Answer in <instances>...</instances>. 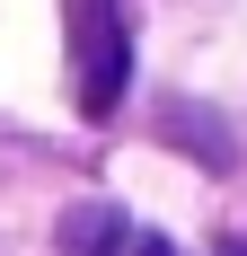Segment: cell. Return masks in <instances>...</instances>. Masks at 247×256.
Wrapping results in <instances>:
<instances>
[{"mask_svg":"<svg viewBox=\"0 0 247 256\" xmlns=\"http://www.w3.org/2000/svg\"><path fill=\"white\" fill-rule=\"evenodd\" d=\"M71 80H80V115H115L124 106L132 36H124L115 0H71Z\"/></svg>","mask_w":247,"mask_h":256,"instance_id":"6da1fadb","label":"cell"},{"mask_svg":"<svg viewBox=\"0 0 247 256\" xmlns=\"http://www.w3.org/2000/svg\"><path fill=\"white\" fill-rule=\"evenodd\" d=\"M53 248L62 256H186L168 230L132 221L124 204H71L62 221H53Z\"/></svg>","mask_w":247,"mask_h":256,"instance_id":"7a4b0ae2","label":"cell"},{"mask_svg":"<svg viewBox=\"0 0 247 256\" xmlns=\"http://www.w3.org/2000/svg\"><path fill=\"white\" fill-rule=\"evenodd\" d=\"M221 256H247V238H221Z\"/></svg>","mask_w":247,"mask_h":256,"instance_id":"3957f363","label":"cell"}]
</instances>
